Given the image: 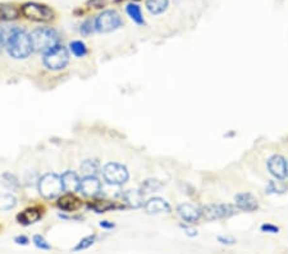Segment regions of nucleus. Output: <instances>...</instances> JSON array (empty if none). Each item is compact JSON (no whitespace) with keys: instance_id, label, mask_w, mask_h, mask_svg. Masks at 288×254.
I'll return each instance as SVG.
<instances>
[{"instance_id":"nucleus-1","label":"nucleus","mask_w":288,"mask_h":254,"mask_svg":"<svg viewBox=\"0 0 288 254\" xmlns=\"http://www.w3.org/2000/svg\"><path fill=\"white\" fill-rule=\"evenodd\" d=\"M5 48L8 54L15 59H26L33 51L31 36L23 27H11L5 36Z\"/></svg>"},{"instance_id":"nucleus-2","label":"nucleus","mask_w":288,"mask_h":254,"mask_svg":"<svg viewBox=\"0 0 288 254\" xmlns=\"http://www.w3.org/2000/svg\"><path fill=\"white\" fill-rule=\"evenodd\" d=\"M32 47L37 53H47L49 49L59 44V34L53 27H37L30 34Z\"/></svg>"},{"instance_id":"nucleus-3","label":"nucleus","mask_w":288,"mask_h":254,"mask_svg":"<svg viewBox=\"0 0 288 254\" xmlns=\"http://www.w3.org/2000/svg\"><path fill=\"white\" fill-rule=\"evenodd\" d=\"M21 15L32 22H50L55 17V13L47 4L27 1L21 7Z\"/></svg>"},{"instance_id":"nucleus-4","label":"nucleus","mask_w":288,"mask_h":254,"mask_svg":"<svg viewBox=\"0 0 288 254\" xmlns=\"http://www.w3.org/2000/svg\"><path fill=\"white\" fill-rule=\"evenodd\" d=\"M43 55L44 66L50 71H62L69 63V53L62 44H57Z\"/></svg>"},{"instance_id":"nucleus-5","label":"nucleus","mask_w":288,"mask_h":254,"mask_svg":"<svg viewBox=\"0 0 288 254\" xmlns=\"http://www.w3.org/2000/svg\"><path fill=\"white\" fill-rule=\"evenodd\" d=\"M39 193L45 199H55L63 191V184H62L61 176L57 173H45L37 181Z\"/></svg>"},{"instance_id":"nucleus-6","label":"nucleus","mask_w":288,"mask_h":254,"mask_svg":"<svg viewBox=\"0 0 288 254\" xmlns=\"http://www.w3.org/2000/svg\"><path fill=\"white\" fill-rule=\"evenodd\" d=\"M94 21H95V29L97 33H112L123 25L121 15L114 9L101 12Z\"/></svg>"},{"instance_id":"nucleus-7","label":"nucleus","mask_w":288,"mask_h":254,"mask_svg":"<svg viewBox=\"0 0 288 254\" xmlns=\"http://www.w3.org/2000/svg\"><path fill=\"white\" fill-rule=\"evenodd\" d=\"M103 176L107 184L113 185V186H119V185L127 181L129 173H128L126 166L121 165V163H115V162H111V163L104 166Z\"/></svg>"},{"instance_id":"nucleus-8","label":"nucleus","mask_w":288,"mask_h":254,"mask_svg":"<svg viewBox=\"0 0 288 254\" xmlns=\"http://www.w3.org/2000/svg\"><path fill=\"white\" fill-rule=\"evenodd\" d=\"M237 213V208L231 204H210L201 208V217L207 221L228 219Z\"/></svg>"},{"instance_id":"nucleus-9","label":"nucleus","mask_w":288,"mask_h":254,"mask_svg":"<svg viewBox=\"0 0 288 254\" xmlns=\"http://www.w3.org/2000/svg\"><path fill=\"white\" fill-rule=\"evenodd\" d=\"M79 191L87 198H95L101 193V183L96 176H85L81 180Z\"/></svg>"},{"instance_id":"nucleus-10","label":"nucleus","mask_w":288,"mask_h":254,"mask_svg":"<svg viewBox=\"0 0 288 254\" xmlns=\"http://www.w3.org/2000/svg\"><path fill=\"white\" fill-rule=\"evenodd\" d=\"M57 207L63 212H75L82 207V202L73 193H67L63 197L58 198Z\"/></svg>"},{"instance_id":"nucleus-11","label":"nucleus","mask_w":288,"mask_h":254,"mask_svg":"<svg viewBox=\"0 0 288 254\" xmlns=\"http://www.w3.org/2000/svg\"><path fill=\"white\" fill-rule=\"evenodd\" d=\"M177 212L178 215H179V217H181L183 221L189 222V223L197 222L200 217H201V209L190 203H183L181 204V205H178Z\"/></svg>"},{"instance_id":"nucleus-12","label":"nucleus","mask_w":288,"mask_h":254,"mask_svg":"<svg viewBox=\"0 0 288 254\" xmlns=\"http://www.w3.org/2000/svg\"><path fill=\"white\" fill-rule=\"evenodd\" d=\"M144 208H145L146 213H149V215H159V213L171 212V205L161 198H151L144 204Z\"/></svg>"},{"instance_id":"nucleus-13","label":"nucleus","mask_w":288,"mask_h":254,"mask_svg":"<svg viewBox=\"0 0 288 254\" xmlns=\"http://www.w3.org/2000/svg\"><path fill=\"white\" fill-rule=\"evenodd\" d=\"M286 159L282 155H273L268 161V169L278 180L286 179Z\"/></svg>"},{"instance_id":"nucleus-14","label":"nucleus","mask_w":288,"mask_h":254,"mask_svg":"<svg viewBox=\"0 0 288 254\" xmlns=\"http://www.w3.org/2000/svg\"><path fill=\"white\" fill-rule=\"evenodd\" d=\"M236 205H237V209L245 212H254L259 208L257 199L250 193L239 194L236 197Z\"/></svg>"},{"instance_id":"nucleus-15","label":"nucleus","mask_w":288,"mask_h":254,"mask_svg":"<svg viewBox=\"0 0 288 254\" xmlns=\"http://www.w3.org/2000/svg\"><path fill=\"white\" fill-rule=\"evenodd\" d=\"M41 216H43V213H41V211H40L39 208H26L25 211H22L21 213H18L17 215V222L19 225L23 226L33 225V223H36V222L41 219Z\"/></svg>"},{"instance_id":"nucleus-16","label":"nucleus","mask_w":288,"mask_h":254,"mask_svg":"<svg viewBox=\"0 0 288 254\" xmlns=\"http://www.w3.org/2000/svg\"><path fill=\"white\" fill-rule=\"evenodd\" d=\"M62 184H63V190L67 193H76L80 190V184H81V179L79 175L73 171H65L63 175L61 176Z\"/></svg>"},{"instance_id":"nucleus-17","label":"nucleus","mask_w":288,"mask_h":254,"mask_svg":"<svg viewBox=\"0 0 288 254\" xmlns=\"http://www.w3.org/2000/svg\"><path fill=\"white\" fill-rule=\"evenodd\" d=\"M21 16V9H18L15 4L1 3L0 4V21L11 22L18 19Z\"/></svg>"},{"instance_id":"nucleus-18","label":"nucleus","mask_w":288,"mask_h":254,"mask_svg":"<svg viewBox=\"0 0 288 254\" xmlns=\"http://www.w3.org/2000/svg\"><path fill=\"white\" fill-rule=\"evenodd\" d=\"M123 201L129 208H141L144 207V194L141 190H127L123 195Z\"/></svg>"},{"instance_id":"nucleus-19","label":"nucleus","mask_w":288,"mask_h":254,"mask_svg":"<svg viewBox=\"0 0 288 254\" xmlns=\"http://www.w3.org/2000/svg\"><path fill=\"white\" fill-rule=\"evenodd\" d=\"M0 184L5 189L12 191V193H16L21 187V183H19L18 177L15 173H11V172H4V173H1V176H0Z\"/></svg>"},{"instance_id":"nucleus-20","label":"nucleus","mask_w":288,"mask_h":254,"mask_svg":"<svg viewBox=\"0 0 288 254\" xmlns=\"http://www.w3.org/2000/svg\"><path fill=\"white\" fill-rule=\"evenodd\" d=\"M89 209H93L96 213H105V212H109L112 209H115V208H119L118 205H115L114 202L111 201H105V199H97V201H94L91 203H89L87 205Z\"/></svg>"},{"instance_id":"nucleus-21","label":"nucleus","mask_w":288,"mask_h":254,"mask_svg":"<svg viewBox=\"0 0 288 254\" xmlns=\"http://www.w3.org/2000/svg\"><path fill=\"white\" fill-rule=\"evenodd\" d=\"M168 7H169V0H146V8L154 16L164 13Z\"/></svg>"},{"instance_id":"nucleus-22","label":"nucleus","mask_w":288,"mask_h":254,"mask_svg":"<svg viewBox=\"0 0 288 254\" xmlns=\"http://www.w3.org/2000/svg\"><path fill=\"white\" fill-rule=\"evenodd\" d=\"M126 12H127L128 17L131 18L135 23H137V25H145V19H144L143 12H141V8H140L139 4L128 3L126 5Z\"/></svg>"},{"instance_id":"nucleus-23","label":"nucleus","mask_w":288,"mask_h":254,"mask_svg":"<svg viewBox=\"0 0 288 254\" xmlns=\"http://www.w3.org/2000/svg\"><path fill=\"white\" fill-rule=\"evenodd\" d=\"M17 205V198L11 193L0 194V212L11 211Z\"/></svg>"},{"instance_id":"nucleus-24","label":"nucleus","mask_w":288,"mask_h":254,"mask_svg":"<svg viewBox=\"0 0 288 254\" xmlns=\"http://www.w3.org/2000/svg\"><path fill=\"white\" fill-rule=\"evenodd\" d=\"M81 169L85 176H96L100 172V163L96 159H86L81 163Z\"/></svg>"},{"instance_id":"nucleus-25","label":"nucleus","mask_w":288,"mask_h":254,"mask_svg":"<svg viewBox=\"0 0 288 254\" xmlns=\"http://www.w3.org/2000/svg\"><path fill=\"white\" fill-rule=\"evenodd\" d=\"M69 51L76 58H83L87 54V47L81 40H75L69 43Z\"/></svg>"},{"instance_id":"nucleus-26","label":"nucleus","mask_w":288,"mask_h":254,"mask_svg":"<svg viewBox=\"0 0 288 254\" xmlns=\"http://www.w3.org/2000/svg\"><path fill=\"white\" fill-rule=\"evenodd\" d=\"M161 186H163V184L160 183V181L154 179H149L145 180L143 183V185H141V191H143V194L145 195V194L155 193V191H158L159 189H161Z\"/></svg>"},{"instance_id":"nucleus-27","label":"nucleus","mask_w":288,"mask_h":254,"mask_svg":"<svg viewBox=\"0 0 288 254\" xmlns=\"http://www.w3.org/2000/svg\"><path fill=\"white\" fill-rule=\"evenodd\" d=\"M95 240H96V235H89V237H83V239L80 240V243L73 248V251L75 252L86 251V249H89L90 247H93L94 243H95Z\"/></svg>"},{"instance_id":"nucleus-28","label":"nucleus","mask_w":288,"mask_h":254,"mask_svg":"<svg viewBox=\"0 0 288 254\" xmlns=\"http://www.w3.org/2000/svg\"><path fill=\"white\" fill-rule=\"evenodd\" d=\"M95 21H93V19H86L81 25V27H80V33H81L82 36H89L93 33H95Z\"/></svg>"},{"instance_id":"nucleus-29","label":"nucleus","mask_w":288,"mask_h":254,"mask_svg":"<svg viewBox=\"0 0 288 254\" xmlns=\"http://www.w3.org/2000/svg\"><path fill=\"white\" fill-rule=\"evenodd\" d=\"M32 241L35 244V247L41 249V251H50L51 249V245L48 243V240L43 235H35L32 237Z\"/></svg>"},{"instance_id":"nucleus-30","label":"nucleus","mask_w":288,"mask_h":254,"mask_svg":"<svg viewBox=\"0 0 288 254\" xmlns=\"http://www.w3.org/2000/svg\"><path fill=\"white\" fill-rule=\"evenodd\" d=\"M267 193L269 194H277V193H285L286 187L281 185L279 181H271L267 186Z\"/></svg>"},{"instance_id":"nucleus-31","label":"nucleus","mask_w":288,"mask_h":254,"mask_svg":"<svg viewBox=\"0 0 288 254\" xmlns=\"http://www.w3.org/2000/svg\"><path fill=\"white\" fill-rule=\"evenodd\" d=\"M87 7L95 8V9H101L108 4V0H87Z\"/></svg>"},{"instance_id":"nucleus-32","label":"nucleus","mask_w":288,"mask_h":254,"mask_svg":"<svg viewBox=\"0 0 288 254\" xmlns=\"http://www.w3.org/2000/svg\"><path fill=\"white\" fill-rule=\"evenodd\" d=\"M260 230H261L263 233H269V234H277L278 231H279V229H278L277 226L271 225V223H264V225L260 227Z\"/></svg>"},{"instance_id":"nucleus-33","label":"nucleus","mask_w":288,"mask_h":254,"mask_svg":"<svg viewBox=\"0 0 288 254\" xmlns=\"http://www.w3.org/2000/svg\"><path fill=\"white\" fill-rule=\"evenodd\" d=\"M15 243L18 244V245H27L30 243V240L25 235H19V237H17L15 239Z\"/></svg>"},{"instance_id":"nucleus-34","label":"nucleus","mask_w":288,"mask_h":254,"mask_svg":"<svg viewBox=\"0 0 288 254\" xmlns=\"http://www.w3.org/2000/svg\"><path fill=\"white\" fill-rule=\"evenodd\" d=\"M218 241H219L221 244H225V245H232V244L236 243L235 239H229V237H218Z\"/></svg>"},{"instance_id":"nucleus-35","label":"nucleus","mask_w":288,"mask_h":254,"mask_svg":"<svg viewBox=\"0 0 288 254\" xmlns=\"http://www.w3.org/2000/svg\"><path fill=\"white\" fill-rule=\"evenodd\" d=\"M100 227H103V229H107V230H112L115 227V225H114L113 222H109V221H101L100 222Z\"/></svg>"},{"instance_id":"nucleus-36","label":"nucleus","mask_w":288,"mask_h":254,"mask_svg":"<svg viewBox=\"0 0 288 254\" xmlns=\"http://www.w3.org/2000/svg\"><path fill=\"white\" fill-rule=\"evenodd\" d=\"M5 33H4L3 29H0V54H1V51H3L4 45H5Z\"/></svg>"},{"instance_id":"nucleus-37","label":"nucleus","mask_w":288,"mask_h":254,"mask_svg":"<svg viewBox=\"0 0 288 254\" xmlns=\"http://www.w3.org/2000/svg\"><path fill=\"white\" fill-rule=\"evenodd\" d=\"M182 227H183V230H185L186 231V234H187V235H189V237H196V235H197V231H196V230H193V229H189V227H187V226H183L182 225Z\"/></svg>"},{"instance_id":"nucleus-38","label":"nucleus","mask_w":288,"mask_h":254,"mask_svg":"<svg viewBox=\"0 0 288 254\" xmlns=\"http://www.w3.org/2000/svg\"><path fill=\"white\" fill-rule=\"evenodd\" d=\"M286 177H288V161L286 162Z\"/></svg>"},{"instance_id":"nucleus-39","label":"nucleus","mask_w":288,"mask_h":254,"mask_svg":"<svg viewBox=\"0 0 288 254\" xmlns=\"http://www.w3.org/2000/svg\"><path fill=\"white\" fill-rule=\"evenodd\" d=\"M133 1H139V0H133Z\"/></svg>"}]
</instances>
